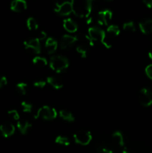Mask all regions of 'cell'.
Here are the masks:
<instances>
[{
    "mask_svg": "<svg viewBox=\"0 0 152 153\" xmlns=\"http://www.w3.org/2000/svg\"><path fill=\"white\" fill-rule=\"evenodd\" d=\"M57 116H58V112L54 108H51L49 106H43L37 111L34 117V119H38L40 117L46 120H51L55 119Z\"/></svg>",
    "mask_w": 152,
    "mask_h": 153,
    "instance_id": "obj_3",
    "label": "cell"
},
{
    "mask_svg": "<svg viewBox=\"0 0 152 153\" xmlns=\"http://www.w3.org/2000/svg\"><path fill=\"white\" fill-rule=\"evenodd\" d=\"M7 114H8L10 117L13 118V120H19V117H19V113H18L17 111H16V110L8 111V112H7Z\"/></svg>",
    "mask_w": 152,
    "mask_h": 153,
    "instance_id": "obj_28",
    "label": "cell"
},
{
    "mask_svg": "<svg viewBox=\"0 0 152 153\" xmlns=\"http://www.w3.org/2000/svg\"><path fill=\"white\" fill-rule=\"evenodd\" d=\"M51 69L57 73H61L69 67V61L66 58L61 55H55L52 57L49 62Z\"/></svg>",
    "mask_w": 152,
    "mask_h": 153,
    "instance_id": "obj_2",
    "label": "cell"
},
{
    "mask_svg": "<svg viewBox=\"0 0 152 153\" xmlns=\"http://www.w3.org/2000/svg\"><path fill=\"white\" fill-rule=\"evenodd\" d=\"M95 0H85L84 5L86 11V18L89 17L91 12H92V7H93V3L95 2Z\"/></svg>",
    "mask_w": 152,
    "mask_h": 153,
    "instance_id": "obj_22",
    "label": "cell"
},
{
    "mask_svg": "<svg viewBox=\"0 0 152 153\" xmlns=\"http://www.w3.org/2000/svg\"><path fill=\"white\" fill-rule=\"evenodd\" d=\"M76 51L81 56V58H86V55H87V48L84 45H80V46H77L76 48Z\"/></svg>",
    "mask_w": 152,
    "mask_h": 153,
    "instance_id": "obj_25",
    "label": "cell"
},
{
    "mask_svg": "<svg viewBox=\"0 0 152 153\" xmlns=\"http://www.w3.org/2000/svg\"><path fill=\"white\" fill-rule=\"evenodd\" d=\"M112 17H113V13L110 10H101L98 13V23L101 25H107L111 21Z\"/></svg>",
    "mask_w": 152,
    "mask_h": 153,
    "instance_id": "obj_8",
    "label": "cell"
},
{
    "mask_svg": "<svg viewBox=\"0 0 152 153\" xmlns=\"http://www.w3.org/2000/svg\"><path fill=\"white\" fill-rule=\"evenodd\" d=\"M77 40V38L75 36L69 35V34H65L63 36L61 40V44L60 46L62 49H66L69 46H72L75 43Z\"/></svg>",
    "mask_w": 152,
    "mask_h": 153,
    "instance_id": "obj_10",
    "label": "cell"
},
{
    "mask_svg": "<svg viewBox=\"0 0 152 153\" xmlns=\"http://www.w3.org/2000/svg\"><path fill=\"white\" fill-rule=\"evenodd\" d=\"M37 38H38L40 40H45V39L46 38V33L43 31H40V33L39 34V37H37Z\"/></svg>",
    "mask_w": 152,
    "mask_h": 153,
    "instance_id": "obj_33",
    "label": "cell"
},
{
    "mask_svg": "<svg viewBox=\"0 0 152 153\" xmlns=\"http://www.w3.org/2000/svg\"><path fill=\"white\" fill-rule=\"evenodd\" d=\"M148 55L149 58L152 60V51H150V52H148Z\"/></svg>",
    "mask_w": 152,
    "mask_h": 153,
    "instance_id": "obj_35",
    "label": "cell"
},
{
    "mask_svg": "<svg viewBox=\"0 0 152 153\" xmlns=\"http://www.w3.org/2000/svg\"><path fill=\"white\" fill-rule=\"evenodd\" d=\"M16 90L18 91V92L20 93L22 95H25L27 93V88H28V85L26 83H24V82H20V83H18L16 85Z\"/></svg>",
    "mask_w": 152,
    "mask_h": 153,
    "instance_id": "obj_24",
    "label": "cell"
},
{
    "mask_svg": "<svg viewBox=\"0 0 152 153\" xmlns=\"http://www.w3.org/2000/svg\"><path fill=\"white\" fill-rule=\"evenodd\" d=\"M113 139L120 146H123L124 144H125V143H124V137L120 131H115L113 134Z\"/></svg>",
    "mask_w": 152,
    "mask_h": 153,
    "instance_id": "obj_18",
    "label": "cell"
},
{
    "mask_svg": "<svg viewBox=\"0 0 152 153\" xmlns=\"http://www.w3.org/2000/svg\"><path fill=\"white\" fill-rule=\"evenodd\" d=\"M27 27L29 30H37L38 28V23L34 17H29L27 19Z\"/></svg>",
    "mask_w": 152,
    "mask_h": 153,
    "instance_id": "obj_21",
    "label": "cell"
},
{
    "mask_svg": "<svg viewBox=\"0 0 152 153\" xmlns=\"http://www.w3.org/2000/svg\"><path fill=\"white\" fill-rule=\"evenodd\" d=\"M139 101L143 107H149L152 105V91L147 88H142L139 91Z\"/></svg>",
    "mask_w": 152,
    "mask_h": 153,
    "instance_id": "obj_5",
    "label": "cell"
},
{
    "mask_svg": "<svg viewBox=\"0 0 152 153\" xmlns=\"http://www.w3.org/2000/svg\"><path fill=\"white\" fill-rule=\"evenodd\" d=\"M139 29L143 34H149L152 33V19H147L142 21L139 24Z\"/></svg>",
    "mask_w": 152,
    "mask_h": 153,
    "instance_id": "obj_12",
    "label": "cell"
},
{
    "mask_svg": "<svg viewBox=\"0 0 152 153\" xmlns=\"http://www.w3.org/2000/svg\"><path fill=\"white\" fill-rule=\"evenodd\" d=\"M142 1L148 8H152V0H142Z\"/></svg>",
    "mask_w": 152,
    "mask_h": 153,
    "instance_id": "obj_34",
    "label": "cell"
},
{
    "mask_svg": "<svg viewBox=\"0 0 152 153\" xmlns=\"http://www.w3.org/2000/svg\"><path fill=\"white\" fill-rule=\"evenodd\" d=\"M123 29L126 31H129V32H134L136 31V28L134 22L131 21V22H127L124 23Z\"/></svg>",
    "mask_w": 152,
    "mask_h": 153,
    "instance_id": "obj_26",
    "label": "cell"
},
{
    "mask_svg": "<svg viewBox=\"0 0 152 153\" xmlns=\"http://www.w3.org/2000/svg\"><path fill=\"white\" fill-rule=\"evenodd\" d=\"M63 28H65L66 31L70 33H75L77 30V25L70 18H67L63 20Z\"/></svg>",
    "mask_w": 152,
    "mask_h": 153,
    "instance_id": "obj_13",
    "label": "cell"
},
{
    "mask_svg": "<svg viewBox=\"0 0 152 153\" xmlns=\"http://www.w3.org/2000/svg\"><path fill=\"white\" fill-rule=\"evenodd\" d=\"M75 0H58L56 2L55 10L61 16H68L73 13V4Z\"/></svg>",
    "mask_w": 152,
    "mask_h": 153,
    "instance_id": "obj_1",
    "label": "cell"
},
{
    "mask_svg": "<svg viewBox=\"0 0 152 153\" xmlns=\"http://www.w3.org/2000/svg\"><path fill=\"white\" fill-rule=\"evenodd\" d=\"M17 128L22 134H25L31 128V124L27 120H18Z\"/></svg>",
    "mask_w": 152,
    "mask_h": 153,
    "instance_id": "obj_16",
    "label": "cell"
},
{
    "mask_svg": "<svg viewBox=\"0 0 152 153\" xmlns=\"http://www.w3.org/2000/svg\"><path fill=\"white\" fill-rule=\"evenodd\" d=\"M45 46H46V49L48 53L52 54L58 49V42L52 37H49L46 40Z\"/></svg>",
    "mask_w": 152,
    "mask_h": 153,
    "instance_id": "obj_15",
    "label": "cell"
},
{
    "mask_svg": "<svg viewBox=\"0 0 152 153\" xmlns=\"http://www.w3.org/2000/svg\"><path fill=\"white\" fill-rule=\"evenodd\" d=\"M46 82L45 81H37L34 83V86H35L36 88H43L46 86Z\"/></svg>",
    "mask_w": 152,
    "mask_h": 153,
    "instance_id": "obj_31",
    "label": "cell"
},
{
    "mask_svg": "<svg viewBox=\"0 0 152 153\" xmlns=\"http://www.w3.org/2000/svg\"><path fill=\"white\" fill-rule=\"evenodd\" d=\"M0 131H1L3 137H10V136L14 134L15 126L10 123L5 122L0 126Z\"/></svg>",
    "mask_w": 152,
    "mask_h": 153,
    "instance_id": "obj_9",
    "label": "cell"
},
{
    "mask_svg": "<svg viewBox=\"0 0 152 153\" xmlns=\"http://www.w3.org/2000/svg\"><path fill=\"white\" fill-rule=\"evenodd\" d=\"M145 72L146 76H147L149 79L152 80V64H149V65H148L147 67H145Z\"/></svg>",
    "mask_w": 152,
    "mask_h": 153,
    "instance_id": "obj_29",
    "label": "cell"
},
{
    "mask_svg": "<svg viewBox=\"0 0 152 153\" xmlns=\"http://www.w3.org/2000/svg\"><path fill=\"white\" fill-rule=\"evenodd\" d=\"M59 115L62 119L66 121H68V122H73L75 120L72 114L67 110H61L59 111Z\"/></svg>",
    "mask_w": 152,
    "mask_h": 153,
    "instance_id": "obj_17",
    "label": "cell"
},
{
    "mask_svg": "<svg viewBox=\"0 0 152 153\" xmlns=\"http://www.w3.org/2000/svg\"><path fill=\"white\" fill-rule=\"evenodd\" d=\"M21 106L22 108V111L25 113H30L32 111V105L27 102H22L21 103Z\"/></svg>",
    "mask_w": 152,
    "mask_h": 153,
    "instance_id": "obj_27",
    "label": "cell"
},
{
    "mask_svg": "<svg viewBox=\"0 0 152 153\" xmlns=\"http://www.w3.org/2000/svg\"><path fill=\"white\" fill-rule=\"evenodd\" d=\"M98 153H113V150H111L110 149H108L107 147H102L100 149L99 152Z\"/></svg>",
    "mask_w": 152,
    "mask_h": 153,
    "instance_id": "obj_32",
    "label": "cell"
},
{
    "mask_svg": "<svg viewBox=\"0 0 152 153\" xmlns=\"http://www.w3.org/2000/svg\"><path fill=\"white\" fill-rule=\"evenodd\" d=\"M46 82L51 86L53 87L55 89H61L63 87V81L61 79H59V78L55 77V76H49V77L47 78Z\"/></svg>",
    "mask_w": 152,
    "mask_h": 153,
    "instance_id": "obj_14",
    "label": "cell"
},
{
    "mask_svg": "<svg viewBox=\"0 0 152 153\" xmlns=\"http://www.w3.org/2000/svg\"><path fill=\"white\" fill-rule=\"evenodd\" d=\"M91 22H92V18L89 17V18H88L87 21H86V23H87V24H90Z\"/></svg>",
    "mask_w": 152,
    "mask_h": 153,
    "instance_id": "obj_36",
    "label": "cell"
},
{
    "mask_svg": "<svg viewBox=\"0 0 152 153\" xmlns=\"http://www.w3.org/2000/svg\"><path fill=\"white\" fill-rule=\"evenodd\" d=\"M74 140L78 144L82 145V146H86L90 143L92 140V134L89 131H79L75 133Z\"/></svg>",
    "mask_w": 152,
    "mask_h": 153,
    "instance_id": "obj_4",
    "label": "cell"
},
{
    "mask_svg": "<svg viewBox=\"0 0 152 153\" xmlns=\"http://www.w3.org/2000/svg\"><path fill=\"white\" fill-rule=\"evenodd\" d=\"M106 1H111V0H106Z\"/></svg>",
    "mask_w": 152,
    "mask_h": 153,
    "instance_id": "obj_38",
    "label": "cell"
},
{
    "mask_svg": "<svg viewBox=\"0 0 152 153\" xmlns=\"http://www.w3.org/2000/svg\"><path fill=\"white\" fill-rule=\"evenodd\" d=\"M32 62L34 64L40 66V67H45V66H46L48 64V61L46 60V58L40 56L34 57L32 60Z\"/></svg>",
    "mask_w": 152,
    "mask_h": 153,
    "instance_id": "obj_19",
    "label": "cell"
},
{
    "mask_svg": "<svg viewBox=\"0 0 152 153\" xmlns=\"http://www.w3.org/2000/svg\"><path fill=\"white\" fill-rule=\"evenodd\" d=\"M7 84V79L5 76L0 75V88H3Z\"/></svg>",
    "mask_w": 152,
    "mask_h": 153,
    "instance_id": "obj_30",
    "label": "cell"
},
{
    "mask_svg": "<svg viewBox=\"0 0 152 153\" xmlns=\"http://www.w3.org/2000/svg\"><path fill=\"white\" fill-rule=\"evenodd\" d=\"M10 9L14 12H22L27 9L25 0H13L10 3Z\"/></svg>",
    "mask_w": 152,
    "mask_h": 153,
    "instance_id": "obj_11",
    "label": "cell"
},
{
    "mask_svg": "<svg viewBox=\"0 0 152 153\" xmlns=\"http://www.w3.org/2000/svg\"><path fill=\"white\" fill-rule=\"evenodd\" d=\"M107 34L109 35H111L113 37H116L118 36L120 34V29H119V27L116 25H111L107 28Z\"/></svg>",
    "mask_w": 152,
    "mask_h": 153,
    "instance_id": "obj_20",
    "label": "cell"
},
{
    "mask_svg": "<svg viewBox=\"0 0 152 153\" xmlns=\"http://www.w3.org/2000/svg\"><path fill=\"white\" fill-rule=\"evenodd\" d=\"M105 32L103 30L100 29L98 27H91L88 30V36L89 38L93 42L95 41H101L102 42L105 37Z\"/></svg>",
    "mask_w": 152,
    "mask_h": 153,
    "instance_id": "obj_6",
    "label": "cell"
},
{
    "mask_svg": "<svg viewBox=\"0 0 152 153\" xmlns=\"http://www.w3.org/2000/svg\"><path fill=\"white\" fill-rule=\"evenodd\" d=\"M122 153H130L129 152H128V150H127V149H124V150L123 151H122Z\"/></svg>",
    "mask_w": 152,
    "mask_h": 153,
    "instance_id": "obj_37",
    "label": "cell"
},
{
    "mask_svg": "<svg viewBox=\"0 0 152 153\" xmlns=\"http://www.w3.org/2000/svg\"><path fill=\"white\" fill-rule=\"evenodd\" d=\"M55 141L58 144L63 145V146H69L70 144V141L69 138L67 137H65V136H58L55 138Z\"/></svg>",
    "mask_w": 152,
    "mask_h": 153,
    "instance_id": "obj_23",
    "label": "cell"
},
{
    "mask_svg": "<svg viewBox=\"0 0 152 153\" xmlns=\"http://www.w3.org/2000/svg\"><path fill=\"white\" fill-rule=\"evenodd\" d=\"M24 46L26 49H31L36 54H40L41 52V46H40V40L38 38L31 39L24 42Z\"/></svg>",
    "mask_w": 152,
    "mask_h": 153,
    "instance_id": "obj_7",
    "label": "cell"
}]
</instances>
